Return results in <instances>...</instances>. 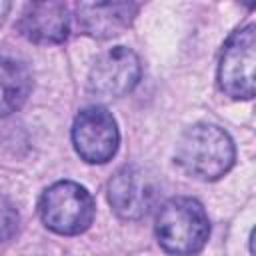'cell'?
<instances>
[{
	"mask_svg": "<svg viewBox=\"0 0 256 256\" xmlns=\"http://www.w3.org/2000/svg\"><path fill=\"white\" fill-rule=\"evenodd\" d=\"M158 186L154 176L138 166L120 168L108 184V200L112 210L124 220H140L150 214L156 204Z\"/></svg>",
	"mask_w": 256,
	"mask_h": 256,
	"instance_id": "6",
	"label": "cell"
},
{
	"mask_svg": "<svg viewBox=\"0 0 256 256\" xmlns=\"http://www.w3.org/2000/svg\"><path fill=\"white\" fill-rule=\"evenodd\" d=\"M140 72V60L130 48H110L94 62L88 74V90L100 98H120L134 90Z\"/></svg>",
	"mask_w": 256,
	"mask_h": 256,
	"instance_id": "7",
	"label": "cell"
},
{
	"mask_svg": "<svg viewBox=\"0 0 256 256\" xmlns=\"http://www.w3.org/2000/svg\"><path fill=\"white\" fill-rule=\"evenodd\" d=\"M234 142L214 124L186 128L176 144L178 166L198 180H218L234 164Z\"/></svg>",
	"mask_w": 256,
	"mask_h": 256,
	"instance_id": "1",
	"label": "cell"
},
{
	"mask_svg": "<svg viewBox=\"0 0 256 256\" xmlns=\"http://www.w3.org/2000/svg\"><path fill=\"white\" fill-rule=\"evenodd\" d=\"M32 90L28 66L14 58H0V118L16 112Z\"/></svg>",
	"mask_w": 256,
	"mask_h": 256,
	"instance_id": "10",
	"label": "cell"
},
{
	"mask_svg": "<svg viewBox=\"0 0 256 256\" xmlns=\"http://www.w3.org/2000/svg\"><path fill=\"white\" fill-rule=\"evenodd\" d=\"M8 10H10V2H0V24H2V20L6 18Z\"/></svg>",
	"mask_w": 256,
	"mask_h": 256,
	"instance_id": "12",
	"label": "cell"
},
{
	"mask_svg": "<svg viewBox=\"0 0 256 256\" xmlns=\"http://www.w3.org/2000/svg\"><path fill=\"white\" fill-rule=\"evenodd\" d=\"M72 142L78 156L90 164L108 162L120 142L114 116L102 106H88L78 112L72 126Z\"/></svg>",
	"mask_w": 256,
	"mask_h": 256,
	"instance_id": "5",
	"label": "cell"
},
{
	"mask_svg": "<svg viewBox=\"0 0 256 256\" xmlns=\"http://www.w3.org/2000/svg\"><path fill=\"white\" fill-rule=\"evenodd\" d=\"M136 14L138 4L134 2H82L76 8L80 28L100 40L118 36L132 24Z\"/></svg>",
	"mask_w": 256,
	"mask_h": 256,
	"instance_id": "9",
	"label": "cell"
},
{
	"mask_svg": "<svg viewBox=\"0 0 256 256\" xmlns=\"http://www.w3.org/2000/svg\"><path fill=\"white\" fill-rule=\"evenodd\" d=\"M94 198L92 194L70 180L52 184L40 198L42 222L56 234L74 236L84 232L94 220Z\"/></svg>",
	"mask_w": 256,
	"mask_h": 256,
	"instance_id": "3",
	"label": "cell"
},
{
	"mask_svg": "<svg viewBox=\"0 0 256 256\" xmlns=\"http://www.w3.org/2000/svg\"><path fill=\"white\" fill-rule=\"evenodd\" d=\"M16 228H18V212L14 204L0 194V242H6L8 238H12Z\"/></svg>",
	"mask_w": 256,
	"mask_h": 256,
	"instance_id": "11",
	"label": "cell"
},
{
	"mask_svg": "<svg viewBox=\"0 0 256 256\" xmlns=\"http://www.w3.org/2000/svg\"><path fill=\"white\" fill-rule=\"evenodd\" d=\"M210 222L204 206L188 196L166 200L156 216V238L160 246L176 256H190L204 248Z\"/></svg>",
	"mask_w": 256,
	"mask_h": 256,
	"instance_id": "2",
	"label": "cell"
},
{
	"mask_svg": "<svg viewBox=\"0 0 256 256\" xmlns=\"http://www.w3.org/2000/svg\"><path fill=\"white\" fill-rule=\"evenodd\" d=\"M256 28L248 24L238 28L224 44L218 64V84L230 98L250 100L254 96Z\"/></svg>",
	"mask_w": 256,
	"mask_h": 256,
	"instance_id": "4",
	"label": "cell"
},
{
	"mask_svg": "<svg viewBox=\"0 0 256 256\" xmlns=\"http://www.w3.org/2000/svg\"><path fill=\"white\" fill-rule=\"evenodd\" d=\"M18 30L34 44H60L70 34V14L62 2H32L26 4Z\"/></svg>",
	"mask_w": 256,
	"mask_h": 256,
	"instance_id": "8",
	"label": "cell"
}]
</instances>
